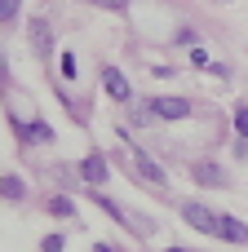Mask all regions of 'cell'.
<instances>
[{"instance_id": "obj_1", "label": "cell", "mask_w": 248, "mask_h": 252, "mask_svg": "<svg viewBox=\"0 0 248 252\" xmlns=\"http://www.w3.org/2000/svg\"><path fill=\"white\" fill-rule=\"evenodd\" d=\"M182 221H186L191 230H200V235H217L222 213H213L209 204H182Z\"/></svg>"}, {"instance_id": "obj_18", "label": "cell", "mask_w": 248, "mask_h": 252, "mask_svg": "<svg viewBox=\"0 0 248 252\" xmlns=\"http://www.w3.org/2000/svg\"><path fill=\"white\" fill-rule=\"evenodd\" d=\"M98 252H115V248H106V244H98Z\"/></svg>"}, {"instance_id": "obj_10", "label": "cell", "mask_w": 248, "mask_h": 252, "mask_svg": "<svg viewBox=\"0 0 248 252\" xmlns=\"http://www.w3.org/2000/svg\"><path fill=\"white\" fill-rule=\"evenodd\" d=\"M93 204H98V208H102L106 217H115L120 226H129V213H124V208H120V204H115L111 195H93Z\"/></svg>"}, {"instance_id": "obj_11", "label": "cell", "mask_w": 248, "mask_h": 252, "mask_svg": "<svg viewBox=\"0 0 248 252\" xmlns=\"http://www.w3.org/2000/svg\"><path fill=\"white\" fill-rule=\"evenodd\" d=\"M22 190H27V186H22V177H13V173H4V177H0V195H4V199H22Z\"/></svg>"}, {"instance_id": "obj_4", "label": "cell", "mask_w": 248, "mask_h": 252, "mask_svg": "<svg viewBox=\"0 0 248 252\" xmlns=\"http://www.w3.org/2000/svg\"><path fill=\"white\" fill-rule=\"evenodd\" d=\"M80 177L98 190V186L111 177V168H106V159H102V155H84V159H80Z\"/></svg>"}, {"instance_id": "obj_16", "label": "cell", "mask_w": 248, "mask_h": 252, "mask_svg": "<svg viewBox=\"0 0 248 252\" xmlns=\"http://www.w3.org/2000/svg\"><path fill=\"white\" fill-rule=\"evenodd\" d=\"M62 75L75 80V53H62Z\"/></svg>"}, {"instance_id": "obj_12", "label": "cell", "mask_w": 248, "mask_h": 252, "mask_svg": "<svg viewBox=\"0 0 248 252\" xmlns=\"http://www.w3.org/2000/svg\"><path fill=\"white\" fill-rule=\"evenodd\" d=\"M49 213H53V217H75V204H71L67 195H53V199H49Z\"/></svg>"}, {"instance_id": "obj_2", "label": "cell", "mask_w": 248, "mask_h": 252, "mask_svg": "<svg viewBox=\"0 0 248 252\" xmlns=\"http://www.w3.org/2000/svg\"><path fill=\"white\" fill-rule=\"evenodd\" d=\"M151 115H160V120H186L191 102L186 97H151Z\"/></svg>"}, {"instance_id": "obj_5", "label": "cell", "mask_w": 248, "mask_h": 252, "mask_svg": "<svg viewBox=\"0 0 248 252\" xmlns=\"http://www.w3.org/2000/svg\"><path fill=\"white\" fill-rule=\"evenodd\" d=\"M217 239H226V244H240V248H248V226L240 221V217L222 213V226H217Z\"/></svg>"}, {"instance_id": "obj_19", "label": "cell", "mask_w": 248, "mask_h": 252, "mask_svg": "<svg viewBox=\"0 0 248 252\" xmlns=\"http://www.w3.org/2000/svg\"><path fill=\"white\" fill-rule=\"evenodd\" d=\"M0 80H4V58H0Z\"/></svg>"}, {"instance_id": "obj_6", "label": "cell", "mask_w": 248, "mask_h": 252, "mask_svg": "<svg viewBox=\"0 0 248 252\" xmlns=\"http://www.w3.org/2000/svg\"><path fill=\"white\" fill-rule=\"evenodd\" d=\"M191 177H195L200 186H226V168H217L213 159H200V164H191Z\"/></svg>"}, {"instance_id": "obj_7", "label": "cell", "mask_w": 248, "mask_h": 252, "mask_svg": "<svg viewBox=\"0 0 248 252\" xmlns=\"http://www.w3.org/2000/svg\"><path fill=\"white\" fill-rule=\"evenodd\" d=\"M102 89H106V93H111L115 102H129V97H133V89H129V80H124V75H120L115 66H106V71H102Z\"/></svg>"}, {"instance_id": "obj_17", "label": "cell", "mask_w": 248, "mask_h": 252, "mask_svg": "<svg viewBox=\"0 0 248 252\" xmlns=\"http://www.w3.org/2000/svg\"><path fill=\"white\" fill-rule=\"evenodd\" d=\"M93 4H106V9H124V0H93Z\"/></svg>"}, {"instance_id": "obj_13", "label": "cell", "mask_w": 248, "mask_h": 252, "mask_svg": "<svg viewBox=\"0 0 248 252\" xmlns=\"http://www.w3.org/2000/svg\"><path fill=\"white\" fill-rule=\"evenodd\" d=\"M18 9H22V0H0V22L9 27V22L18 18Z\"/></svg>"}, {"instance_id": "obj_8", "label": "cell", "mask_w": 248, "mask_h": 252, "mask_svg": "<svg viewBox=\"0 0 248 252\" xmlns=\"http://www.w3.org/2000/svg\"><path fill=\"white\" fill-rule=\"evenodd\" d=\"M18 133H22V142H53V128H49L44 120H31V124H18Z\"/></svg>"}, {"instance_id": "obj_14", "label": "cell", "mask_w": 248, "mask_h": 252, "mask_svg": "<svg viewBox=\"0 0 248 252\" xmlns=\"http://www.w3.org/2000/svg\"><path fill=\"white\" fill-rule=\"evenodd\" d=\"M235 133H240V137H248V102H240V106H235Z\"/></svg>"}, {"instance_id": "obj_20", "label": "cell", "mask_w": 248, "mask_h": 252, "mask_svg": "<svg viewBox=\"0 0 248 252\" xmlns=\"http://www.w3.org/2000/svg\"><path fill=\"white\" fill-rule=\"evenodd\" d=\"M169 252H186V248H169Z\"/></svg>"}, {"instance_id": "obj_9", "label": "cell", "mask_w": 248, "mask_h": 252, "mask_svg": "<svg viewBox=\"0 0 248 252\" xmlns=\"http://www.w3.org/2000/svg\"><path fill=\"white\" fill-rule=\"evenodd\" d=\"M138 173H142L146 182H155V186H169V177H164V168H160V164H151L146 155H138Z\"/></svg>"}, {"instance_id": "obj_3", "label": "cell", "mask_w": 248, "mask_h": 252, "mask_svg": "<svg viewBox=\"0 0 248 252\" xmlns=\"http://www.w3.org/2000/svg\"><path fill=\"white\" fill-rule=\"evenodd\" d=\"M31 49L40 58L53 53V27H49V18H31Z\"/></svg>"}, {"instance_id": "obj_15", "label": "cell", "mask_w": 248, "mask_h": 252, "mask_svg": "<svg viewBox=\"0 0 248 252\" xmlns=\"http://www.w3.org/2000/svg\"><path fill=\"white\" fill-rule=\"evenodd\" d=\"M40 252H62V235H44V244H40Z\"/></svg>"}]
</instances>
